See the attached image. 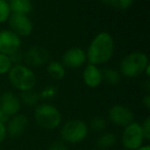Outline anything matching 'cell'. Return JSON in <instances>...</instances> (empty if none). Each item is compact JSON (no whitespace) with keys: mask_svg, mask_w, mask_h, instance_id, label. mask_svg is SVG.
<instances>
[{"mask_svg":"<svg viewBox=\"0 0 150 150\" xmlns=\"http://www.w3.org/2000/svg\"><path fill=\"white\" fill-rule=\"evenodd\" d=\"M119 150H125V149H119Z\"/></svg>","mask_w":150,"mask_h":150,"instance_id":"e575fe53","label":"cell"},{"mask_svg":"<svg viewBox=\"0 0 150 150\" xmlns=\"http://www.w3.org/2000/svg\"><path fill=\"white\" fill-rule=\"evenodd\" d=\"M107 127V120L102 116H95L91 119L88 129H93L96 133H103Z\"/></svg>","mask_w":150,"mask_h":150,"instance_id":"44dd1931","label":"cell"},{"mask_svg":"<svg viewBox=\"0 0 150 150\" xmlns=\"http://www.w3.org/2000/svg\"><path fill=\"white\" fill-rule=\"evenodd\" d=\"M149 65V59L145 52H133L125 57L119 63V73L127 78H136L144 73Z\"/></svg>","mask_w":150,"mask_h":150,"instance_id":"5b68a950","label":"cell"},{"mask_svg":"<svg viewBox=\"0 0 150 150\" xmlns=\"http://www.w3.org/2000/svg\"><path fill=\"white\" fill-rule=\"evenodd\" d=\"M108 120L116 127H125L135 121V114L127 106L122 104H115L108 110Z\"/></svg>","mask_w":150,"mask_h":150,"instance_id":"ba28073f","label":"cell"},{"mask_svg":"<svg viewBox=\"0 0 150 150\" xmlns=\"http://www.w3.org/2000/svg\"><path fill=\"white\" fill-rule=\"evenodd\" d=\"M121 145L125 150H135L145 144L141 125L138 121H133L123 127L120 136Z\"/></svg>","mask_w":150,"mask_h":150,"instance_id":"8992f818","label":"cell"},{"mask_svg":"<svg viewBox=\"0 0 150 150\" xmlns=\"http://www.w3.org/2000/svg\"><path fill=\"white\" fill-rule=\"evenodd\" d=\"M11 61L13 63V65H17V64H23V52H21L20 50L13 52L9 56Z\"/></svg>","mask_w":150,"mask_h":150,"instance_id":"4316f807","label":"cell"},{"mask_svg":"<svg viewBox=\"0 0 150 150\" xmlns=\"http://www.w3.org/2000/svg\"><path fill=\"white\" fill-rule=\"evenodd\" d=\"M82 80L88 88H96L100 86L103 83L102 69L93 64L86 65L82 71Z\"/></svg>","mask_w":150,"mask_h":150,"instance_id":"5bb4252c","label":"cell"},{"mask_svg":"<svg viewBox=\"0 0 150 150\" xmlns=\"http://www.w3.org/2000/svg\"><path fill=\"white\" fill-rule=\"evenodd\" d=\"M29 125V118L23 113H18L9 117L8 121L5 123L7 136L13 139L20 138L25 134Z\"/></svg>","mask_w":150,"mask_h":150,"instance_id":"7c38bea8","label":"cell"},{"mask_svg":"<svg viewBox=\"0 0 150 150\" xmlns=\"http://www.w3.org/2000/svg\"><path fill=\"white\" fill-rule=\"evenodd\" d=\"M142 104L145 106V108L147 109H150V94L149 93H146V95L143 97L142 99Z\"/></svg>","mask_w":150,"mask_h":150,"instance_id":"f1b7e54d","label":"cell"},{"mask_svg":"<svg viewBox=\"0 0 150 150\" xmlns=\"http://www.w3.org/2000/svg\"><path fill=\"white\" fill-rule=\"evenodd\" d=\"M117 143V136L113 132H103L96 140V146L98 149L108 150L113 148Z\"/></svg>","mask_w":150,"mask_h":150,"instance_id":"9a60e30c","label":"cell"},{"mask_svg":"<svg viewBox=\"0 0 150 150\" xmlns=\"http://www.w3.org/2000/svg\"><path fill=\"white\" fill-rule=\"evenodd\" d=\"M102 77L103 82H106L107 84H110V86H117L121 81V75L119 71H117L116 69L109 68V67L102 69Z\"/></svg>","mask_w":150,"mask_h":150,"instance_id":"ac0fdd59","label":"cell"},{"mask_svg":"<svg viewBox=\"0 0 150 150\" xmlns=\"http://www.w3.org/2000/svg\"><path fill=\"white\" fill-rule=\"evenodd\" d=\"M9 117H11V116H8V115H7L5 112H3L2 110H0V121H1V122L6 123L7 121H8Z\"/></svg>","mask_w":150,"mask_h":150,"instance_id":"f546056e","label":"cell"},{"mask_svg":"<svg viewBox=\"0 0 150 150\" xmlns=\"http://www.w3.org/2000/svg\"><path fill=\"white\" fill-rule=\"evenodd\" d=\"M13 63L9 56L4 54H0V75H7L9 70L13 67Z\"/></svg>","mask_w":150,"mask_h":150,"instance_id":"603a6c76","label":"cell"},{"mask_svg":"<svg viewBox=\"0 0 150 150\" xmlns=\"http://www.w3.org/2000/svg\"><path fill=\"white\" fill-rule=\"evenodd\" d=\"M8 4L11 13L28 16L33 9V3L31 0H9Z\"/></svg>","mask_w":150,"mask_h":150,"instance_id":"2e32d148","label":"cell"},{"mask_svg":"<svg viewBox=\"0 0 150 150\" xmlns=\"http://www.w3.org/2000/svg\"><path fill=\"white\" fill-rule=\"evenodd\" d=\"M101 2L110 8L116 11H127L131 8L135 0H100Z\"/></svg>","mask_w":150,"mask_h":150,"instance_id":"ffe728a7","label":"cell"},{"mask_svg":"<svg viewBox=\"0 0 150 150\" xmlns=\"http://www.w3.org/2000/svg\"><path fill=\"white\" fill-rule=\"evenodd\" d=\"M7 78L11 86L21 93L34 90L37 83V76L35 72L25 64L13 65L7 73Z\"/></svg>","mask_w":150,"mask_h":150,"instance_id":"7a4b0ae2","label":"cell"},{"mask_svg":"<svg viewBox=\"0 0 150 150\" xmlns=\"http://www.w3.org/2000/svg\"><path fill=\"white\" fill-rule=\"evenodd\" d=\"M11 15V7L8 1L6 0H0V24L6 23Z\"/></svg>","mask_w":150,"mask_h":150,"instance_id":"7402d4cb","label":"cell"},{"mask_svg":"<svg viewBox=\"0 0 150 150\" xmlns=\"http://www.w3.org/2000/svg\"><path fill=\"white\" fill-rule=\"evenodd\" d=\"M135 150H150V146L148 145V144H144L141 147L137 148V149H135Z\"/></svg>","mask_w":150,"mask_h":150,"instance_id":"d6a6232c","label":"cell"},{"mask_svg":"<svg viewBox=\"0 0 150 150\" xmlns=\"http://www.w3.org/2000/svg\"><path fill=\"white\" fill-rule=\"evenodd\" d=\"M6 1H9V0H6Z\"/></svg>","mask_w":150,"mask_h":150,"instance_id":"d590c367","label":"cell"},{"mask_svg":"<svg viewBox=\"0 0 150 150\" xmlns=\"http://www.w3.org/2000/svg\"><path fill=\"white\" fill-rule=\"evenodd\" d=\"M7 137L6 133V127H5V123L1 122L0 121V143H2Z\"/></svg>","mask_w":150,"mask_h":150,"instance_id":"83f0119b","label":"cell"},{"mask_svg":"<svg viewBox=\"0 0 150 150\" xmlns=\"http://www.w3.org/2000/svg\"><path fill=\"white\" fill-rule=\"evenodd\" d=\"M140 125H141V129H142V133H143L144 139H145V141H149L150 140V117L147 116Z\"/></svg>","mask_w":150,"mask_h":150,"instance_id":"d4e9b609","label":"cell"},{"mask_svg":"<svg viewBox=\"0 0 150 150\" xmlns=\"http://www.w3.org/2000/svg\"><path fill=\"white\" fill-rule=\"evenodd\" d=\"M22 45L21 37L9 29L0 30V54L11 56V54L20 50Z\"/></svg>","mask_w":150,"mask_h":150,"instance_id":"8fae6325","label":"cell"},{"mask_svg":"<svg viewBox=\"0 0 150 150\" xmlns=\"http://www.w3.org/2000/svg\"><path fill=\"white\" fill-rule=\"evenodd\" d=\"M47 75L54 80H61L66 75V68L60 61H50L46 64Z\"/></svg>","mask_w":150,"mask_h":150,"instance_id":"e0dca14e","label":"cell"},{"mask_svg":"<svg viewBox=\"0 0 150 150\" xmlns=\"http://www.w3.org/2000/svg\"><path fill=\"white\" fill-rule=\"evenodd\" d=\"M34 120L39 127L46 131H52L62 125L61 111L50 103H41L34 110Z\"/></svg>","mask_w":150,"mask_h":150,"instance_id":"277c9868","label":"cell"},{"mask_svg":"<svg viewBox=\"0 0 150 150\" xmlns=\"http://www.w3.org/2000/svg\"><path fill=\"white\" fill-rule=\"evenodd\" d=\"M61 140L67 145H75L83 142L88 138L90 129L84 120L72 118L60 125Z\"/></svg>","mask_w":150,"mask_h":150,"instance_id":"3957f363","label":"cell"},{"mask_svg":"<svg viewBox=\"0 0 150 150\" xmlns=\"http://www.w3.org/2000/svg\"><path fill=\"white\" fill-rule=\"evenodd\" d=\"M20 100H21L22 105H25L27 107H35L38 105V102L40 100L39 93L35 92V91H26V92H22L21 95L19 96Z\"/></svg>","mask_w":150,"mask_h":150,"instance_id":"d6986e66","label":"cell"},{"mask_svg":"<svg viewBox=\"0 0 150 150\" xmlns=\"http://www.w3.org/2000/svg\"><path fill=\"white\" fill-rule=\"evenodd\" d=\"M90 150H101V149H98V148H93V149H90Z\"/></svg>","mask_w":150,"mask_h":150,"instance_id":"836d02e7","label":"cell"},{"mask_svg":"<svg viewBox=\"0 0 150 150\" xmlns=\"http://www.w3.org/2000/svg\"><path fill=\"white\" fill-rule=\"evenodd\" d=\"M6 23L8 24L9 30L17 34L19 37L30 36L34 29L33 22L29 18V16L26 15L11 13Z\"/></svg>","mask_w":150,"mask_h":150,"instance_id":"9c48e42d","label":"cell"},{"mask_svg":"<svg viewBox=\"0 0 150 150\" xmlns=\"http://www.w3.org/2000/svg\"><path fill=\"white\" fill-rule=\"evenodd\" d=\"M57 93V88L54 86H48L46 88H44L41 91V93H39L40 99H44V100H50V99H54L56 97Z\"/></svg>","mask_w":150,"mask_h":150,"instance_id":"cb8c5ba5","label":"cell"},{"mask_svg":"<svg viewBox=\"0 0 150 150\" xmlns=\"http://www.w3.org/2000/svg\"><path fill=\"white\" fill-rule=\"evenodd\" d=\"M143 74L146 75V78H149L150 77V64L148 65L147 67H146V69L144 70V73Z\"/></svg>","mask_w":150,"mask_h":150,"instance_id":"1f68e13d","label":"cell"},{"mask_svg":"<svg viewBox=\"0 0 150 150\" xmlns=\"http://www.w3.org/2000/svg\"><path fill=\"white\" fill-rule=\"evenodd\" d=\"M144 88L147 93H149L150 91V81H149V78H146V80L144 81Z\"/></svg>","mask_w":150,"mask_h":150,"instance_id":"4dcf8cb0","label":"cell"},{"mask_svg":"<svg viewBox=\"0 0 150 150\" xmlns=\"http://www.w3.org/2000/svg\"><path fill=\"white\" fill-rule=\"evenodd\" d=\"M86 62V52L79 46H73V47L68 48L61 58V63L66 69H78L83 66Z\"/></svg>","mask_w":150,"mask_h":150,"instance_id":"30bf717a","label":"cell"},{"mask_svg":"<svg viewBox=\"0 0 150 150\" xmlns=\"http://www.w3.org/2000/svg\"><path fill=\"white\" fill-rule=\"evenodd\" d=\"M50 54L45 47L40 45H32L23 52V64L30 68H38L50 62Z\"/></svg>","mask_w":150,"mask_h":150,"instance_id":"52a82bcc","label":"cell"},{"mask_svg":"<svg viewBox=\"0 0 150 150\" xmlns=\"http://www.w3.org/2000/svg\"><path fill=\"white\" fill-rule=\"evenodd\" d=\"M22 103L19 96L11 91L2 93L0 96V110L6 113L8 116H13L20 113Z\"/></svg>","mask_w":150,"mask_h":150,"instance_id":"4fadbf2b","label":"cell"},{"mask_svg":"<svg viewBox=\"0 0 150 150\" xmlns=\"http://www.w3.org/2000/svg\"><path fill=\"white\" fill-rule=\"evenodd\" d=\"M115 50L114 38L108 32H100L90 42L86 52L88 64L101 66L105 65L113 58Z\"/></svg>","mask_w":150,"mask_h":150,"instance_id":"6da1fadb","label":"cell"},{"mask_svg":"<svg viewBox=\"0 0 150 150\" xmlns=\"http://www.w3.org/2000/svg\"><path fill=\"white\" fill-rule=\"evenodd\" d=\"M46 150H69L68 145L62 141V140H56L48 145Z\"/></svg>","mask_w":150,"mask_h":150,"instance_id":"484cf974","label":"cell"}]
</instances>
